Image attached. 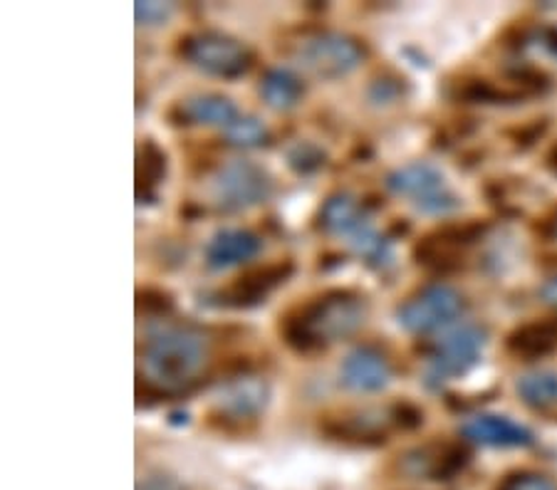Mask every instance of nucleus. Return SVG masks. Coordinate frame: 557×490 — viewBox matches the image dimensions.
I'll list each match as a JSON object with an SVG mask.
<instances>
[{
	"label": "nucleus",
	"mask_w": 557,
	"mask_h": 490,
	"mask_svg": "<svg viewBox=\"0 0 557 490\" xmlns=\"http://www.w3.org/2000/svg\"><path fill=\"white\" fill-rule=\"evenodd\" d=\"M389 418L394 426H399V429H417V426L424 424V412H419L414 404H409V401H397L389 409Z\"/></svg>",
	"instance_id": "nucleus-28"
},
{
	"label": "nucleus",
	"mask_w": 557,
	"mask_h": 490,
	"mask_svg": "<svg viewBox=\"0 0 557 490\" xmlns=\"http://www.w3.org/2000/svg\"><path fill=\"white\" fill-rule=\"evenodd\" d=\"M486 234L483 223H458V226H444L419 240L414 246L417 263L434 267V271H448L454 267L469 248Z\"/></svg>",
	"instance_id": "nucleus-10"
},
{
	"label": "nucleus",
	"mask_w": 557,
	"mask_h": 490,
	"mask_svg": "<svg viewBox=\"0 0 557 490\" xmlns=\"http://www.w3.org/2000/svg\"><path fill=\"white\" fill-rule=\"evenodd\" d=\"M174 8L169 3H154V0H141V3L134 5V15H137L139 25H161L169 21Z\"/></svg>",
	"instance_id": "nucleus-27"
},
{
	"label": "nucleus",
	"mask_w": 557,
	"mask_h": 490,
	"mask_svg": "<svg viewBox=\"0 0 557 490\" xmlns=\"http://www.w3.org/2000/svg\"><path fill=\"white\" fill-rule=\"evenodd\" d=\"M209 193L219 211L240 213L271 199L273 178L256 162L233 159V162L215 168L209 181Z\"/></svg>",
	"instance_id": "nucleus-5"
},
{
	"label": "nucleus",
	"mask_w": 557,
	"mask_h": 490,
	"mask_svg": "<svg viewBox=\"0 0 557 490\" xmlns=\"http://www.w3.org/2000/svg\"><path fill=\"white\" fill-rule=\"evenodd\" d=\"M496 490H557V483L545 474L535 470H518V474L506 476Z\"/></svg>",
	"instance_id": "nucleus-24"
},
{
	"label": "nucleus",
	"mask_w": 557,
	"mask_h": 490,
	"mask_svg": "<svg viewBox=\"0 0 557 490\" xmlns=\"http://www.w3.org/2000/svg\"><path fill=\"white\" fill-rule=\"evenodd\" d=\"M386 189L407 199L424 216H448L461 209V199L448 186L446 176L429 162H411L386 176Z\"/></svg>",
	"instance_id": "nucleus-4"
},
{
	"label": "nucleus",
	"mask_w": 557,
	"mask_h": 490,
	"mask_svg": "<svg viewBox=\"0 0 557 490\" xmlns=\"http://www.w3.org/2000/svg\"><path fill=\"white\" fill-rule=\"evenodd\" d=\"M541 298H543L545 305L557 307V275H555V278L545 280V282L541 285Z\"/></svg>",
	"instance_id": "nucleus-30"
},
{
	"label": "nucleus",
	"mask_w": 557,
	"mask_h": 490,
	"mask_svg": "<svg viewBox=\"0 0 557 490\" xmlns=\"http://www.w3.org/2000/svg\"><path fill=\"white\" fill-rule=\"evenodd\" d=\"M364 45L347 33L322 30L298 42L300 65L320 79L347 77L364 60Z\"/></svg>",
	"instance_id": "nucleus-7"
},
{
	"label": "nucleus",
	"mask_w": 557,
	"mask_h": 490,
	"mask_svg": "<svg viewBox=\"0 0 557 490\" xmlns=\"http://www.w3.org/2000/svg\"><path fill=\"white\" fill-rule=\"evenodd\" d=\"M404 95V85L397 77H376L370 85V100L374 104H392Z\"/></svg>",
	"instance_id": "nucleus-26"
},
{
	"label": "nucleus",
	"mask_w": 557,
	"mask_h": 490,
	"mask_svg": "<svg viewBox=\"0 0 557 490\" xmlns=\"http://www.w3.org/2000/svg\"><path fill=\"white\" fill-rule=\"evenodd\" d=\"M463 439L486 449H525L535 443L533 431L528 426L513 422L503 414H479L461 426Z\"/></svg>",
	"instance_id": "nucleus-15"
},
{
	"label": "nucleus",
	"mask_w": 557,
	"mask_h": 490,
	"mask_svg": "<svg viewBox=\"0 0 557 490\" xmlns=\"http://www.w3.org/2000/svg\"><path fill=\"white\" fill-rule=\"evenodd\" d=\"M137 310L147 312V315H166L174 310V300L164 290L144 288L137 292Z\"/></svg>",
	"instance_id": "nucleus-25"
},
{
	"label": "nucleus",
	"mask_w": 557,
	"mask_h": 490,
	"mask_svg": "<svg viewBox=\"0 0 557 490\" xmlns=\"http://www.w3.org/2000/svg\"><path fill=\"white\" fill-rule=\"evenodd\" d=\"M339 377H343V385L347 389L359 391V394H374V391L389 387L392 362L372 344L355 347L343 360Z\"/></svg>",
	"instance_id": "nucleus-13"
},
{
	"label": "nucleus",
	"mask_w": 557,
	"mask_h": 490,
	"mask_svg": "<svg viewBox=\"0 0 557 490\" xmlns=\"http://www.w3.org/2000/svg\"><path fill=\"white\" fill-rule=\"evenodd\" d=\"M166 176V151L154 139H144L137 149V193L154 199V189Z\"/></svg>",
	"instance_id": "nucleus-20"
},
{
	"label": "nucleus",
	"mask_w": 557,
	"mask_h": 490,
	"mask_svg": "<svg viewBox=\"0 0 557 490\" xmlns=\"http://www.w3.org/2000/svg\"><path fill=\"white\" fill-rule=\"evenodd\" d=\"M320 226L332 236H345L347 240H352L359 230L370 226V221H367L362 203H359L355 196L339 191L332 193L330 199L322 203Z\"/></svg>",
	"instance_id": "nucleus-17"
},
{
	"label": "nucleus",
	"mask_w": 557,
	"mask_h": 490,
	"mask_svg": "<svg viewBox=\"0 0 557 490\" xmlns=\"http://www.w3.org/2000/svg\"><path fill=\"white\" fill-rule=\"evenodd\" d=\"M178 55L203 75L238 79L253 67V52L246 42L219 30H201L178 40Z\"/></svg>",
	"instance_id": "nucleus-3"
},
{
	"label": "nucleus",
	"mask_w": 557,
	"mask_h": 490,
	"mask_svg": "<svg viewBox=\"0 0 557 490\" xmlns=\"http://www.w3.org/2000/svg\"><path fill=\"white\" fill-rule=\"evenodd\" d=\"M518 397L535 412H547L557 406V372L537 369L518 379Z\"/></svg>",
	"instance_id": "nucleus-21"
},
{
	"label": "nucleus",
	"mask_w": 557,
	"mask_h": 490,
	"mask_svg": "<svg viewBox=\"0 0 557 490\" xmlns=\"http://www.w3.org/2000/svg\"><path fill=\"white\" fill-rule=\"evenodd\" d=\"M238 117L240 112L236 102L219 92L191 95L172 110L174 124H186V127H215L223 131H226Z\"/></svg>",
	"instance_id": "nucleus-16"
},
{
	"label": "nucleus",
	"mask_w": 557,
	"mask_h": 490,
	"mask_svg": "<svg viewBox=\"0 0 557 490\" xmlns=\"http://www.w3.org/2000/svg\"><path fill=\"white\" fill-rule=\"evenodd\" d=\"M305 95V83L287 67H271L260 79V97L275 112H287L298 106Z\"/></svg>",
	"instance_id": "nucleus-19"
},
{
	"label": "nucleus",
	"mask_w": 557,
	"mask_h": 490,
	"mask_svg": "<svg viewBox=\"0 0 557 490\" xmlns=\"http://www.w3.org/2000/svg\"><path fill=\"white\" fill-rule=\"evenodd\" d=\"M209 364V340L201 329L166 325L144 340L139 354V385L147 394L164 399L199 385Z\"/></svg>",
	"instance_id": "nucleus-1"
},
{
	"label": "nucleus",
	"mask_w": 557,
	"mask_h": 490,
	"mask_svg": "<svg viewBox=\"0 0 557 490\" xmlns=\"http://www.w3.org/2000/svg\"><path fill=\"white\" fill-rule=\"evenodd\" d=\"M293 271H295L293 261H275V263L253 267V271H248L240 275V278L233 280L228 288L213 292V300H215L213 305L233 307V310L256 307L260 302H265V298L271 296L275 288H281L283 282L290 280Z\"/></svg>",
	"instance_id": "nucleus-9"
},
{
	"label": "nucleus",
	"mask_w": 557,
	"mask_h": 490,
	"mask_svg": "<svg viewBox=\"0 0 557 490\" xmlns=\"http://www.w3.org/2000/svg\"><path fill=\"white\" fill-rule=\"evenodd\" d=\"M223 139H226L228 147L236 149H258L268 145L271 134H268L265 124L253 117V114H240V117L223 131Z\"/></svg>",
	"instance_id": "nucleus-22"
},
{
	"label": "nucleus",
	"mask_w": 557,
	"mask_h": 490,
	"mask_svg": "<svg viewBox=\"0 0 557 490\" xmlns=\"http://www.w3.org/2000/svg\"><path fill=\"white\" fill-rule=\"evenodd\" d=\"M364 298L352 290H327L293 310L283 319L281 335L285 344L298 354H318L364 325Z\"/></svg>",
	"instance_id": "nucleus-2"
},
{
	"label": "nucleus",
	"mask_w": 557,
	"mask_h": 490,
	"mask_svg": "<svg viewBox=\"0 0 557 490\" xmlns=\"http://www.w3.org/2000/svg\"><path fill=\"white\" fill-rule=\"evenodd\" d=\"M506 347L520 360H541L557 350V319H533L508 335Z\"/></svg>",
	"instance_id": "nucleus-18"
},
{
	"label": "nucleus",
	"mask_w": 557,
	"mask_h": 490,
	"mask_svg": "<svg viewBox=\"0 0 557 490\" xmlns=\"http://www.w3.org/2000/svg\"><path fill=\"white\" fill-rule=\"evenodd\" d=\"M469 463V451L458 443H426L417 445L399 456V468L409 478L451 480Z\"/></svg>",
	"instance_id": "nucleus-12"
},
{
	"label": "nucleus",
	"mask_w": 557,
	"mask_h": 490,
	"mask_svg": "<svg viewBox=\"0 0 557 490\" xmlns=\"http://www.w3.org/2000/svg\"><path fill=\"white\" fill-rule=\"evenodd\" d=\"M488 332L481 325H461L436 342L434 352L429 356L426 381L429 387L444 385L456 377L469 374L481 362L486 350Z\"/></svg>",
	"instance_id": "nucleus-8"
},
{
	"label": "nucleus",
	"mask_w": 557,
	"mask_h": 490,
	"mask_svg": "<svg viewBox=\"0 0 557 490\" xmlns=\"http://www.w3.org/2000/svg\"><path fill=\"white\" fill-rule=\"evenodd\" d=\"M466 312V298L446 282H431L397 310L399 325L411 335H431L451 327Z\"/></svg>",
	"instance_id": "nucleus-6"
},
{
	"label": "nucleus",
	"mask_w": 557,
	"mask_h": 490,
	"mask_svg": "<svg viewBox=\"0 0 557 490\" xmlns=\"http://www.w3.org/2000/svg\"><path fill=\"white\" fill-rule=\"evenodd\" d=\"M285 159L287 166L300 176H310L327 164V154L318 145H312V141H298V145H293L285 151Z\"/></svg>",
	"instance_id": "nucleus-23"
},
{
	"label": "nucleus",
	"mask_w": 557,
	"mask_h": 490,
	"mask_svg": "<svg viewBox=\"0 0 557 490\" xmlns=\"http://www.w3.org/2000/svg\"><path fill=\"white\" fill-rule=\"evenodd\" d=\"M137 490H184V486L172 476L157 474V476H147L144 480H139Z\"/></svg>",
	"instance_id": "nucleus-29"
},
{
	"label": "nucleus",
	"mask_w": 557,
	"mask_h": 490,
	"mask_svg": "<svg viewBox=\"0 0 557 490\" xmlns=\"http://www.w3.org/2000/svg\"><path fill=\"white\" fill-rule=\"evenodd\" d=\"M263 251V238L250 228H219L203 248V261L211 271H231L246 265Z\"/></svg>",
	"instance_id": "nucleus-14"
},
{
	"label": "nucleus",
	"mask_w": 557,
	"mask_h": 490,
	"mask_svg": "<svg viewBox=\"0 0 557 490\" xmlns=\"http://www.w3.org/2000/svg\"><path fill=\"white\" fill-rule=\"evenodd\" d=\"M268 399H271V387H268V381L253 377V374H240V377H233L226 385H221L213 401V409L215 414L226 418V422L246 424L256 422V418L265 412Z\"/></svg>",
	"instance_id": "nucleus-11"
}]
</instances>
